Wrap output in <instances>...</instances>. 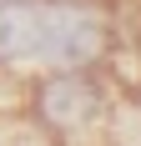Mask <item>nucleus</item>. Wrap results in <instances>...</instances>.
Wrapping results in <instances>:
<instances>
[{
    "label": "nucleus",
    "instance_id": "f257e3e1",
    "mask_svg": "<svg viewBox=\"0 0 141 146\" xmlns=\"http://www.w3.org/2000/svg\"><path fill=\"white\" fill-rule=\"evenodd\" d=\"M25 131L41 146H101L116 121L111 71H41L20 81Z\"/></svg>",
    "mask_w": 141,
    "mask_h": 146
},
{
    "label": "nucleus",
    "instance_id": "f03ea898",
    "mask_svg": "<svg viewBox=\"0 0 141 146\" xmlns=\"http://www.w3.org/2000/svg\"><path fill=\"white\" fill-rule=\"evenodd\" d=\"M116 20L101 10V0H41V71H111L116 66Z\"/></svg>",
    "mask_w": 141,
    "mask_h": 146
}]
</instances>
